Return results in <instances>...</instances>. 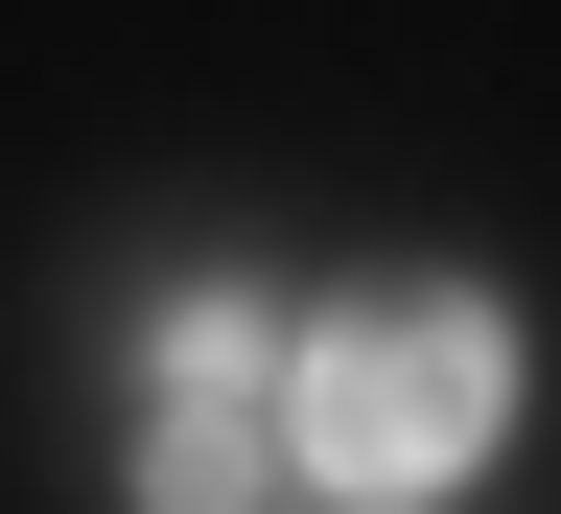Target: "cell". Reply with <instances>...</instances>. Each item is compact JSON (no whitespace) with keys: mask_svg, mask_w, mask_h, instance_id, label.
<instances>
[{"mask_svg":"<svg viewBox=\"0 0 561 514\" xmlns=\"http://www.w3.org/2000/svg\"><path fill=\"white\" fill-rule=\"evenodd\" d=\"M280 491V398L257 375H164V421H140V514H257Z\"/></svg>","mask_w":561,"mask_h":514,"instance_id":"2","label":"cell"},{"mask_svg":"<svg viewBox=\"0 0 561 514\" xmlns=\"http://www.w3.org/2000/svg\"><path fill=\"white\" fill-rule=\"evenodd\" d=\"M491 421H515V351H491L468 281H398V305H328L280 351V468H328L351 514L375 491H445Z\"/></svg>","mask_w":561,"mask_h":514,"instance_id":"1","label":"cell"}]
</instances>
